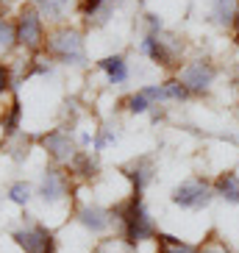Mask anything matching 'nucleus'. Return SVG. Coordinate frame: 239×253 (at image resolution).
Returning a JSON list of instances; mask_svg holds the SVG:
<instances>
[{
    "instance_id": "10",
    "label": "nucleus",
    "mask_w": 239,
    "mask_h": 253,
    "mask_svg": "<svg viewBox=\"0 0 239 253\" xmlns=\"http://www.w3.org/2000/svg\"><path fill=\"white\" fill-rule=\"evenodd\" d=\"M159 103H167L164 84H148L142 89H136L131 97H125V109L131 114H145L150 109H156Z\"/></svg>"
},
{
    "instance_id": "15",
    "label": "nucleus",
    "mask_w": 239,
    "mask_h": 253,
    "mask_svg": "<svg viewBox=\"0 0 239 253\" xmlns=\"http://www.w3.org/2000/svg\"><path fill=\"white\" fill-rule=\"evenodd\" d=\"M211 186H214V195L223 198L225 203H239V172H234V170L220 172L211 181Z\"/></svg>"
},
{
    "instance_id": "12",
    "label": "nucleus",
    "mask_w": 239,
    "mask_h": 253,
    "mask_svg": "<svg viewBox=\"0 0 239 253\" xmlns=\"http://www.w3.org/2000/svg\"><path fill=\"white\" fill-rule=\"evenodd\" d=\"M120 0H81L78 3V11H81L83 23L92 25V28H100L114 17V8H117Z\"/></svg>"
},
{
    "instance_id": "20",
    "label": "nucleus",
    "mask_w": 239,
    "mask_h": 253,
    "mask_svg": "<svg viewBox=\"0 0 239 253\" xmlns=\"http://www.w3.org/2000/svg\"><path fill=\"white\" fill-rule=\"evenodd\" d=\"M73 6V0H37V8L42 11V17H50V20H64Z\"/></svg>"
},
{
    "instance_id": "19",
    "label": "nucleus",
    "mask_w": 239,
    "mask_h": 253,
    "mask_svg": "<svg viewBox=\"0 0 239 253\" xmlns=\"http://www.w3.org/2000/svg\"><path fill=\"white\" fill-rule=\"evenodd\" d=\"M70 172H73V175H78V178H95L97 175V164H95V159L89 156V153H81V150H78V153H75V159L73 162H70Z\"/></svg>"
},
{
    "instance_id": "27",
    "label": "nucleus",
    "mask_w": 239,
    "mask_h": 253,
    "mask_svg": "<svg viewBox=\"0 0 239 253\" xmlns=\"http://www.w3.org/2000/svg\"><path fill=\"white\" fill-rule=\"evenodd\" d=\"M145 25H148V34H161L164 31V20L159 14H145Z\"/></svg>"
},
{
    "instance_id": "25",
    "label": "nucleus",
    "mask_w": 239,
    "mask_h": 253,
    "mask_svg": "<svg viewBox=\"0 0 239 253\" xmlns=\"http://www.w3.org/2000/svg\"><path fill=\"white\" fill-rule=\"evenodd\" d=\"M112 142H117V131H114L112 126H103L100 131H97V136H95V150H103V148H109Z\"/></svg>"
},
{
    "instance_id": "18",
    "label": "nucleus",
    "mask_w": 239,
    "mask_h": 253,
    "mask_svg": "<svg viewBox=\"0 0 239 253\" xmlns=\"http://www.w3.org/2000/svg\"><path fill=\"white\" fill-rule=\"evenodd\" d=\"M156 253H198V248L184 242V239H178V237H172V234L159 231L156 234Z\"/></svg>"
},
{
    "instance_id": "22",
    "label": "nucleus",
    "mask_w": 239,
    "mask_h": 253,
    "mask_svg": "<svg viewBox=\"0 0 239 253\" xmlns=\"http://www.w3.org/2000/svg\"><path fill=\"white\" fill-rule=\"evenodd\" d=\"M198 253H234V251L225 245V239H220L214 231H211L209 237H206L200 245H198Z\"/></svg>"
},
{
    "instance_id": "14",
    "label": "nucleus",
    "mask_w": 239,
    "mask_h": 253,
    "mask_svg": "<svg viewBox=\"0 0 239 253\" xmlns=\"http://www.w3.org/2000/svg\"><path fill=\"white\" fill-rule=\"evenodd\" d=\"M209 20L223 31H234L239 20V0H211Z\"/></svg>"
},
{
    "instance_id": "1",
    "label": "nucleus",
    "mask_w": 239,
    "mask_h": 253,
    "mask_svg": "<svg viewBox=\"0 0 239 253\" xmlns=\"http://www.w3.org/2000/svg\"><path fill=\"white\" fill-rule=\"evenodd\" d=\"M112 217H114V223H120L122 239L131 248L142 245L148 239H156V234H159L156 223H153V217H150L148 206H145L142 192H131L125 201H120L112 209Z\"/></svg>"
},
{
    "instance_id": "2",
    "label": "nucleus",
    "mask_w": 239,
    "mask_h": 253,
    "mask_svg": "<svg viewBox=\"0 0 239 253\" xmlns=\"http://www.w3.org/2000/svg\"><path fill=\"white\" fill-rule=\"evenodd\" d=\"M45 50L50 59L61 61V64H75L81 67L86 61V47H83V37L78 28H70V25H59L53 28L45 39Z\"/></svg>"
},
{
    "instance_id": "7",
    "label": "nucleus",
    "mask_w": 239,
    "mask_h": 253,
    "mask_svg": "<svg viewBox=\"0 0 239 253\" xmlns=\"http://www.w3.org/2000/svg\"><path fill=\"white\" fill-rule=\"evenodd\" d=\"M17 248L23 253H56V237L53 231L42 223H28L11 234Z\"/></svg>"
},
{
    "instance_id": "3",
    "label": "nucleus",
    "mask_w": 239,
    "mask_h": 253,
    "mask_svg": "<svg viewBox=\"0 0 239 253\" xmlns=\"http://www.w3.org/2000/svg\"><path fill=\"white\" fill-rule=\"evenodd\" d=\"M139 50L148 56L150 61H156L159 67L164 70H175L181 67V56H184V42L178 37H172V34H148L142 39V45Z\"/></svg>"
},
{
    "instance_id": "6",
    "label": "nucleus",
    "mask_w": 239,
    "mask_h": 253,
    "mask_svg": "<svg viewBox=\"0 0 239 253\" xmlns=\"http://www.w3.org/2000/svg\"><path fill=\"white\" fill-rule=\"evenodd\" d=\"M178 81L187 86V92L192 97H206L217 81V67L209 59H192L181 67Z\"/></svg>"
},
{
    "instance_id": "23",
    "label": "nucleus",
    "mask_w": 239,
    "mask_h": 253,
    "mask_svg": "<svg viewBox=\"0 0 239 253\" xmlns=\"http://www.w3.org/2000/svg\"><path fill=\"white\" fill-rule=\"evenodd\" d=\"M164 97L167 100H175V103H181V100H189V92L187 86L178 81V78H170V81H164Z\"/></svg>"
},
{
    "instance_id": "16",
    "label": "nucleus",
    "mask_w": 239,
    "mask_h": 253,
    "mask_svg": "<svg viewBox=\"0 0 239 253\" xmlns=\"http://www.w3.org/2000/svg\"><path fill=\"white\" fill-rule=\"evenodd\" d=\"M97 67L106 73V78H109V84H114V86H120V84H125L128 81V61L125 56H103V59L97 61Z\"/></svg>"
},
{
    "instance_id": "5",
    "label": "nucleus",
    "mask_w": 239,
    "mask_h": 253,
    "mask_svg": "<svg viewBox=\"0 0 239 253\" xmlns=\"http://www.w3.org/2000/svg\"><path fill=\"white\" fill-rule=\"evenodd\" d=\"M17 45H23L25 50L31 53H39L42 47H45V23H42V11H39L37 6H23L20 8V14H17Z\"/></svg>"
},
{
    "instance_id": "24",
    "label": "nucleus",
    "mask_w": 239,
    "mask_h": 253,
    "mask_svg": "<svg viewBox=\"0 0 239 253\" xmlns=\"http://www.w3.org/2000/svg\"><path fill=\"white\" fill-rule=\"evenodd\" d=\"M8 201L17 203V206H25L31 201V186L25 181H17V184L8 186Z\"/></svg>"
},
{
    "instance_id": "4",
    "label": "nucleus",
    "mask_w": 239,
    "mask_h": 253,
    "mask_svg": "<svg viewBox=\"0 0 239 253\" xmlns=\"http://www.w3.org/2000/svg\"><path fill=\"white\" fill-rule=\"evenodd\" d=\"M170 201L178 209H187V211H203V209H209V203L214 201V186H211V181L203 178V175H192V178L181 181L172 189Z\"/></svg>"
},
{
    "instance_id": "13",
    "label": "nucleus",
    "mask_w": 239,
    "mask_h": 253,
    "mask_svg": "<svg viewBox=\"0 0 239 253\" xmlns=\"http://www.w3.org/2000/svg\"><path fill=\"white\" fill-rule=\"evenodd\" d=\"M75 217H78V223H81L86 231H92V234H103V231H109L112 223H114L112 209H103V206H97V203L81 206L78 211H75Z\"/></svg>"
},
{
    "instance_id": "8",
    "label": "nucleus",
    "mask_w": 239,
    "mask_h": 253,
    "mask_svg": "<svg viewBox=\"0 0 239 253\" xmlns=\"http://www.w3.org/2000/svg\"><path fill=\"white\" fill-rule=\"evenodd\" d=\"M39 142H42L45 153H47V156H50L56 164H70V162L75 159V153H78V145H75V139L67 134V131H61V128L42 134V136H39Z\"/></svg>"
},
{
    "instance_id": "26",
    "label": "nucleus",
    "mask_w": 239,
    "mask_h": 253,
    "mask_svg": "<svg viewBox=\"0 0 239 253\" xmlns=\"http://www.w3.org/2000/svg\"><path fill=\"white\" fill-rule=\"evenodd\" d=\"M11 86H14V78H11V70H8L6 64L0 61V95H3V92H8Z\"/></svg>"
},
{
    "instance_id": "9",
    "label": "nucleus",
    "mask_w": 239,
    "mask_h": 253,
    "mask_svg": "<svg viewBox=\"0 0 239 253\" xmlns=\"http://www.w3.org/2000/svg\"><path fill=\"white\" fill-rule=\"evenodd\" d=\"M39 195L45 203H59L70 198V172L61 167H47L39 178Z\"/></svg>"
},
{
    "instance_id": "21",
    "label": "nucleus",
    "mask_w": 239,
    "mask_h": 253,
    "mask_svg": "<svg viewBox=\"0 0 239 253\" xmlns=\"http://www.w3.org/2000/svg\"><path fill=\"white\" fill-rule=\"evenodd\" d=\"M17 45V28L14 23H8L0 17V53H11Z\"/></svg>"
},
{
    "instance_id": "28",
    "label": "nucleus",
    "mask_w": 239,
    "mask_h": 253,
    "mask_svg": "<svg viewBox=\"0 0 239 253\" xmlns=\"http://www.w3.org/2000/svg\"><path fill=\"white\" fill-rule=\"evenodd\" d=\"M234 34H237V42H239V20H237V25H234Z\"/></svg>"
},
{
    "instance_id": "17",
    "label": "nucleus",
    "mask_w": 239,
    "mask_h": 253,
    "mask_svg": "<svg viewBox=\"0 0 239 253\" xmlns=\"http://www.w3.org/2000/svg\"><path fill=\"white\" fill-rule=\"evenodd\" d=\"M20 120H23V103L20 97H11V103L6 106V112L0 114V128H3V136L11 139V136L20 134Z\"/></svg>"
},
{
    "instance_id": "11",
    "label": "nucleus",
    "mask_w": 239,
    "mask_h": 253,
    "mask_svg": "<svg viewBox=\"0 0 239 253\" xmlns=\"http://www.w3.org/2000/svg\"><path fill=\"white\" fill-rule=\"evenodd\" d=\"M120 172L131 181V192H145L153 184V178H156V164H153L150 156H139L131 164H125Z\"/></svg>"
}]
</instances>
